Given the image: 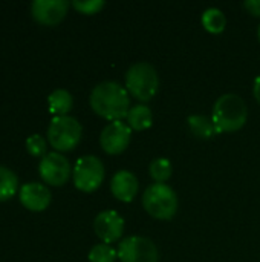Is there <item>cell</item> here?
I'll return each instance as SVG.
<instances>
[{"instance_id":"277c9868","label":"cell","mask_w":260,"mask_h":262,"mask_svg":"<svg viewBox=\"0 0 260 262\" xmlns=\"http://www.w3.org/2000/svg\"><path fill=\"white\" fill-rule=\"evenodd\" d=\"M178 196L176 192L161 183H155L144 190L143 195V207L144 210L155 220L169 221L178 212Z\"/></svg>"},{"instance_id":"d4e9b609","label":"cell","mask_w":260,"mask_h":262,"mask_svg":"<svg viewBox=\"0 0 260 262\" xmlns=\"http://www.w3.org/2000/svg\"><path fill=\"white\" fill-rule=\"evenodd\" d=\"M257 37H259V41H260V25H259V29H257Z\"/></svg>"},{"instance_id":"52a82bcc","label":"cell","mask_w":260,"mask_h":262,"mask_svg":"<svg viewBox=\"0 0 260 262\" xmlns=\"http://www.w3.org/2000/svg\"><path fill=\"white\" fill-rule=\"evenodd\" d=\"M121 262H158L159 252L156 244L144 236H127L118 246Z\"/></svg>"},{"instance_id":"7a4b0ae2","label":"cell","mask_w":260,"mask_h":262,"mask_svg":"<svg viewBox=\"0 0 260 262\" xmlns=\"http://www.w3.org/2000/svg\"><path fill=\"white\" fill-rule=\"evenodd\" d=\"M248 118V107L238 94L221 95L213 106V124L218 134L236 132L242 129Z\"/></svg>"},{"instance_id":"d6986e66","label":"cell","mask_w":260,"mask_h":262,"mask_svg":"<svg viewBox=\"0 0 260 262\" xmlns=\"http://www.w3.org/2000/svg\"><path fill=\"white\" fill-rule=\"evenodd\" d=\"M149 173L155 180V183L166 184L172 178V173H173L172 163L167 158H155L149 164Z\"/></svg>"},{"instance_id":"cb8c5ba5","label":"cell","mask_w":260,"mask_h":262,"mask_svg":"<svg viewBox=\"0 0 260 262\" xmlns=\"http://www.w3.org/2000/svg\"><path fill=\"white\" fill-rule=\"evenodd\" d=\"M253 94H254V98L256 101L260 104V75L254 80V86H253Z\"/></svg>"},{"instance_id":"603a6c76","label":"cell","mask_w":260,"mask_h":262,"mask_svg":"<svg viewBox=\"0 0 260 262\" xmlns=\"http://www.w3.org/2000/svg\"><path fill=\"white\" fill-rule=\"evenodd\" d=\"M245 9L251 14V15H256L260 17V0H247L244 3Z\"/></svg>"},{"instance_id":"44dd1931","label":"cell","mask_w":260,"mask_h":262,"mask_svg":"<svg viewBox=\"0 0 260 262\" xmlns=\"http://www.w3.org/2000/svg\"><path fill=\"white\" fill-rule=\"evenodd\" d=\"M104 0H74L72 6L81 14H97L104 8Z\"/></svg>"},{"instance_id":"30bf717a","label":"cell","mask_w":260,"mask_h":262,"mask_svg":"<svg viewBox=\"0 0 260 262\" xmlns=\"http://www.w3.org/2000/svg\"><path fill=\"white\" fill-rule=\"evenodd\" d=\"M93 230L104 244L116 243L124 235V218L115 210H104L95 216Z\"/></svg>"},{"instance_id":"ffe728a7","label":"cell","mask_w":260,"mask_h":262,"mask_svg":"<svg viewBox=\"0 0 260 262\" xmlns=\"http://www.w3.org/2000/svg\"><path fill=\"white\" fill-rule=\"evenodd\" d=\"M87 258L89 262H115L118 259V252L110 244L101 243L90 249Z\"/></svg>"},{"instance_id":"ac0fdd59","label":"cell","mask_w":260,"mask_h":262,"mask_svg":"<svg viewBox=\"0 0 260 262\" xmlns=\"http://www.w3.org/2000/svg\"><path fill=\"white\" fill-rule=\"evenodd\" d=\"M18 189L17 175L6 166H0V201H6L15 195Z\"/></svg>"},{"instance_id":"9c48e42d","label":"cell","mask_w":260,"mask_h":262,"mask_svg":"<svg viewBox=\"0 0 260 262\" xmlns=\"http://www.w3.org/2000/svg\"><path fill=\"white\" fill-rule=\"evenodd\" d=\"M132 140V129L123 120L110 121L100 135V144L103 150L109 155H120L123 154Z\"/></svg>"},{"instance_id":"ba28073f","label":"cell","mask_w":260,"mask_h":262,"mask_svg":"<svg viewBox=\"0 0 260 262\" xmlns=\"http://www.w3.org/2000/svg\"><path fill=\"white\" fill-rule=\"evenodd\" d=\"M38 172L46 184L63 186L67 183L72 169L64 155H61L60 152H49L40 160Z\"/></svg>"},{"instance_id":"8992f818","label":"cell","mask_w":260,"mask_h":262,"mask_svg":"<svg viewBox=\"0 0 260 262\" xmlns=\"http://www.w3.org/2000/svg\"><path fill=\"white\" fill-rule=\"evenodd\" d=\"M74 184L81 192H95L104 180V164L95 155H83L72 170Z\"/></svg>"},{"instance_id":"7c38bea8","label":"cell","mask_w":260,"mask_h":262,"mask_svg":"<svg viewBox=\"0 0 260 262\" xmlns=\"http://www.w3.org/2000/svg\"><path fill=\"white\" fill-rule=\"evenodd\" d=\"M20 203L28 210L41 212L51 203V192L41 183H26L20 187Z\"/></svg>"},{"instance_id":"e0dca14e","label":"cell","mask_w":260,"mask_h":262,"mask_svg":"<svg viewBox=\"0 0 260 262\" xmlns=\"http://www.w3.org/2000/svg\"><path fill=\"white\" fill-rule=\"evenodd\" d=\"M202 25L210 34H221L227 26V18L219 8H208L202 14Z\"/></svg>"},{"instance_id":"3957f363","label":"cell","mask_w":260,"mask_h":262,"mask_svg":"<svg viewBox=\"0 0 260 262\" xmlns=\"http://www.w3.org/2000/svg\"><path fill=\"white\" fill-rule=\"evenodd\" d=\"M124 81L129 95L143 103L150 101L159 91V75L156 69L147 61L132 64L126 72Z\"/></svg>"},{"instance_id":"9a60e30c","label":"cell","mask_w":260,"mask_h":262,"mask_svg":"<svg viewBox=\"0 0 260 262\" xmlns=\"http://www.w3.org/2000/svg\"><path fill=\"white\" fill-rule=\"evenodd\" d=\"M48 106H49V111L55 114V117L67 115V112L74 106V98L70 92L66 89H55L48 97Z\"/></svg>"},{"instance_id":"8fae6325","label":"cell","mask_w":260,"mask_h":262,"mask_svg":"<svg viewBox=\"0 0 260 262\" xmlns=\"http://www.w3.org/2000/svg\"><path fill=\"white\" fill-rule=\"evenodd\" d=\"M69 8V2L66 0H34L31 3L32 17L46 26H54L60 23Z\"/></svg>"},{"instance_id":"6da1fadb","label":"cell","mask_w":260,"mask_h":262,"mask_svg":"<svg viewBox=\"0 0 260 262\" xmlns=\"http://www.w3.org/2000/svg\"><path fill=\"white\" fill-rule=\"evenodd\" d=\"M89 103L97 115L109 121H120L130 111V95L118 81L98 83L90 92Z\"/></svg>"},{"instance_id":"5bb4252c","label":"cell","mask_w":260,"mask_h":262,"mask_svg":"<svg viewBox=\"0 0 260 262\" xmlns=\"http://www.w3.org/2000/svg\"><path fill=\"white\" fill-rule=\"evenodd\" d=\"M126 121L132 130H146L152 126L153 115H152V111L149 109V106L136 104V106L130 107V111L127 112Z\"/></svg>"},{"instance_id":"5b68a950","label":"cell","mask_w":260,"mask_h":262,"mask_svg":"<svg viewBox=\"0 0 260 262\" xmlns=\"http://www.w3.org/2000/svg\"><path fill=\"white\" fill-rule=\"evenodd\" d=\"M83 127L77 118L70 115H60L51 120L48 127V140L55 152H66L77 147L81 140Z\"/></svg>"},{"instance_id":"7402d4cb","label":"cell","mask_w":260,"mask_h":262,"mask_svg":"<svg viewBox=\"0 0 260 262\" xmlns=\"http://www.w3.org/2000/svg\"><path fill=\"white\" fill-rule=\"evenodd\" d=\"M26 149L32 157H44L46 155V140L41 135L34 134V135L28 137Z\"/></svg>"},{"instance_id":"4fadbf2b","label":"cell","mask_w":260,"mask_h":262,"mask_svg":"<svg viewBox=\"0 0 260 262\" xmlns=\"http://www.w3.org/2000/svg\"><path fill=\"white\" fill-rule=\"evenodd\" d=\"M110 192L112 195L123 201L130 203L138 193V180L129 170H118L110 181Z\"/></svg>"},{"instance_id":"2e32d148","label":"cell","mask_w":260,"mask_h":262,"mask_svg":"<svg viewBox=\"0 0 260 262\" xmlns=\"http://www.w3.org/2000/svg\"><path fill=\"white\" fill-rule=\"evenodd\" d=\"M187 123H188L190 132L199 140H210L211 137L218 134L213 124V120L207 115H190Z\"/></svg>"}]
</instances>
